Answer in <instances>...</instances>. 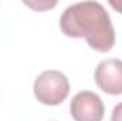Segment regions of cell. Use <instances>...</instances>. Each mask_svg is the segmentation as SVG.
I'll return each mask as SVG.
<instances>
[{
	"instance_id": "cell-1",
	"label": "cell",
	"mask_w": 122,
	"mask_h": 121,
	"mask_svg": "<svg viewBox=\"0 0 122 121\" xmlns=\"http://www.w3.org/2000/svg\"><path fill=\"white\" fill-rule=\"evenodd\" d=\"M60 29L67 37L85 38L99 53L109 51L115 44V30L105 7L98 1H81L68 6L60 19Z\"/></svg>"
},
{
	"instance_id": "cell-2",
	"label": "cell",
	"mask_w": 122,
	"mask_h": 121,
	"mask_svg": "<svg viewBox=\"0 0 122 121\" xmlns=\"http://www.w3.org/2000/svg\"><path fill=\"white\" fill-rule=\"evenodd\" d=\"M34 95L44 105H58L70 94V81L57 70L43 71L34 81Z\"/></svg>"
},
{
	"instance_id": "cell-3",
	"label": "cell",
	"mask_w": 122,
	"mask_h": 121,
	"mask_svg": "<svg viewBox=\"0 0 122 121\" xmlns=\"http://www.w3.org/2000/svg\"><path fill=\"white\" fill-rule=\"evenodd\" d=\"M70 113L75 121H102L105 107L98 94L92 91H80L71 100Z\"/></svg>"
},
{
	"instance_id": "cell-4",
	"label": "cell",
	"mask_w": 122,
	"mask_h": 121,
	"mask_svg": "<svg viewBox=\"0 0 122 121\" xmlns=\"http://www.w3.org/2000/svg\"><path fill=\"white\" fill-rule=\"evenodd\" d=\"M97 86L109 95L122 94V60H102L95 68Z\"/></svg>"
},
{
	"instance_id": "cell-5",
	"label": "cell",
	"mask_w": 122,
	"mask_h": 121,
	"mask_svg": "<svg viewBox=\"0 0 122 121\" xmlns=\"http://www.w3.org/2000/svg\"><path fill=\"white\" fill-rule=\"evenodd\" d=\"M111 121H122V103L114 107L112 114H111Z\"/></svg>"
},
{
	"instance_id": "cell-6",
	"label": "cell",
	"mask_w": 122,
	"mask_h": 121,
	"mask_svg": "<svg viewBox=\"0 0 122 121\" xmlns=\"http://www.w3.org/2000/svg\"><path fill=\"white\" fill-rule=\"evenodd\" d=\"M109 4L117 10V11H119V13H122V1H109Z\"/></svg>"
}]
</instances>
